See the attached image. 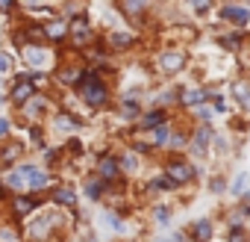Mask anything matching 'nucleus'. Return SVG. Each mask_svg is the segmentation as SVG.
I'll list each match as a JSON object with an SVG mask.
<instances>
[{"mask_svg":"<svg viewBox=\"0 0 250 242\" xmlns=\"http://www.w3.org/2000/svg\"><path fill=\"white\" fill-rule=\"evenodd\" d=\"M83 97H85V103H91V106H103V103H106V86L97 83L94 77H88V83L83 86Z\"/></svg>","mask_w":250,"mask_h":242,"instance_id":"nucleus-1","label":"nucleus"},{"mask_svg":"<svg viewBox=\"0 0 250 242\" xmlns=\"http://www.w3.org/2000/svg\"><path fill=\"white\" fill-rule=\"evenodd\" d=\"M165 177H168L174 186H180V183H188V180L194 177V169H191L188 163H168Z\"/></svg>","mask_w":250,"mask_h":242,"instance_id":"nucleus-2","label":"nucleus"},{"mask_svg":"<svg viewBox=\"0 0 250 242\" xmlns=\"http://www.w3.org/2000/svg\"><path fill=\"white\" fill-rule=\"evenodd\" d=\"M21 177L30 183V189H42V186H47V174L39 171L36 166H21Z\"/></svg>","mask_w":250,"mask_h":242,"instance_id":"nucleus-3","label":"nucleus"},{"mask_svg":"<svg viewBox=\"0 0 250 242\" xmlns=\"http://www.w3.org/2000/svg\"><path fill=\"white\" fill-rule=\"evenodd\" d=\"M159 65H162L165 71H180V68L186 65V56H183V53H177V50H168V53H162Z\"/></svg>","mask_w":250,"mask_h":242,"instance_id":"nucleus-4","label":"nucleus"},{"mask_svg":"<svg viewBox=\"0 0 250 242\" xmlns=\"http://www.w3.org/2000/svg\"><path fill=\"white\" fill-rule=\"evenodd\" d=\"M224 18H227V21H235V24H247V21H250V12H247L244 6H227V9H224Z\"/></svg>","mask_w":250,"mask_h":242,"instance_id":"nucleus-5","label":"nucleus"},{"mask_svg":"<svg viewBox=\"0 0 250 242\" xmlns=\"http://www.w3.org/2000/svg\"><path fill=\"white\" fill-rule=\"evenodd\" d=\"M21 151H24V148H21L18 142H9V145H6L3 151H0V160H3V166H9V163H15V160L21 157Z\"/></svg>","mask_w":250,"mask_h":242,"instance_id":"nucleus-6","label":"nucleus"},{"mask_svg":"<svg viewBox=\"0 0 250 242\" xmlns=\"http://www.w3.org/2000/svg\"><path fill=\"white\" fill-rule=\"evenodd\" d=\"M53 201H59V204H74V201H77V192H74L71 186H59V189H53Z\"/></svg>","mask_w":250,"mask_h":242,"instance_id":"nucleus-7","label":"nucleus"},{"mask_svg":"<svg viewBox=\"0 0 250 242\" xmlns=\"http://www.w3.org/2000/svg\"><path fill=\"white\" fill-rule=\"evenodd\" d=\"M97 171H100V177H106V180H112V177H118V163L115 160H103L100 166H97Z\"/></svg>","mask_w":250,"mask_h":242,"instance_id":"nucleus-8","label":"nucleus"},{"mask_svg":"<svg viewBox=\"0 0 250 242\" xmlns=\"http://www.w3.org/2000/svg\"><path fill=\"white\" fill-rule=\"evenodd\" d=\"M142 124H145V127H162V124H165V112H159V109L147 112V115L142 118Z\"/></svg>","mask_w":250,"mask_h":242,"instance_id":"nucleus-9","label":"nucleus"},{"mask_svg":"<svg viewBox=\"0 0 250 242\" xmlns=\"http://www.w3.org/2000/svg\"><path fill=\"white\" fill-rule=\"evenodd\" d=\"M44 33H47L50 39H62V36L68 33V24H65V21H53V24L44 27Z\"/></svg>","mask_w":250,"mask_h":242,"instance_id":"nucleus-10","label":"nucleus"},{"mask_svg":"<svg viewBox=\"0 0 250 242\" xmlns=\"http://www.w3.org/2000/svg\"><path fill=\"white\" fill-rule=\"evenodd\" d=\"M209 236H212V224H209V221H197V224H194V239H197V242H206Z\"/></svg>","mask_w":250,"mask_h":242,"instance_id":"nucleus-11","label":"nucleus"},{"mask_svg":"<svg viewBox=\"0 0 250 242\" xmlns=\"http://www.w3.org/2000/svg\"><path fill=\"white\" fill-rule=\"evenodd\" d=\"M12 97H15V100H30V97H33V86H30V83H18L15 92H12Z\"/></svg>","mask_w":250,"mask_h":242,"instance_id":"nucleus-12","label":"nucleus"},{"mask_svg":"<svg viewBox=\"0 0 250 242\" xmlns=\"http://www.w3.org/2000/svg\"><path fill=\"white\" fill-rule=\"evenodd\" d=\"M209 139H212V130H209V127H203V130H197V136H194V148H197V151H206V145H209Z\"/></svg>","mask_w":250,"mask_h":242,"instance_id":"nucleus-13","label":"nucleus"},{"mask_svg":"<svg viewBox=\"0 0 250 242\" xmlns=\"http://www.w3.org/2000/svg\"><path fill=\"white\" fill-rule=\"evenodd\" d=\"M56 127H59V130H77L80 121L71 118V115H59V118H56Z\"/></svg>","mask_w":250,"mask_h":242,"instance_id":"nucleus-14","label":"nucleus"},{"mask_svg":"<svg viewBox=\"0 0 250 242\" xmlns=\"http://www.w3.org/2000/svg\"><path fill=\"white\" fill-rule=\"evenodd\" d=\"M30 210H36V201H30V198H15V213H18V216H27Z\"/></svg>","mask_w":250,"mask_h":242,"instance_id":"nucleus-15","label":"nucleus"},{"mask_svg":"<svg viewBox=\"0 0 250 242\" xmlns=\"http://www.w3.org/2000/svg\"><path fill=\"white\" fill-rule=\"evenodd\" d=\"M47 227H50V221H47V218H42V221H36V224L30 227V233H33L36 239H42V236L47 233Z\"/></svg>","mask_w":250,"mask_h":242,"instance_id":"nucleus-16","label":"nucleus"},{"mask_svg":"<svg viewBox=\"0 0 250 242\" xmlns=\"http://www.w3.org/2000/svg\"><path fill=\"white\" fill-rule=\"evenodd\" d=\"M203 97H206V95H203L200 89H188V92L183 95V100H186V103H200Z\"/></svg>","mask_w":250,"mask_h":242,"instance_id":"nucleus-17","label":"nucleus"},{"mask_svg":"<svg viewBox=\"0 0 250 242\" xmlns=\"http://www.w3.org/2000/svg\"><path fill=\"white\" fill-rule=\"evenodd\" d=\"M112 45H115V48H124V45H133V36H127V33H112Z\"/></svg>","mask_w":250,"mask_h":242,"instance_id":"nucleus-18","label":"nucleus"},{"mask_svg":"<svg viewBox=\"0 0 250 242\" xmlns=\"http://www.w3.org/2000/svg\"><path fill=\"white\" fill-rule=\"evenodd\" d=\"M80 77H83V71H74V68H68L65 74H59L62 83H80Z\"/></svg>","mask_w":250,"mask_h":242,"instance_id":"nucleus-19","label":"nucleus"},{"mask_svg":"<svg viewBox=\"0 0 250 242\" xmlns=\"http://www.w3.org/2000/svg\"><path fill=\"white\" fill-rule=\"evenodd\" d=\"M247 183H250V174H238V177H235V183H232V192H235V195H238V192H244V186H247Z\"/></svg>","mask_w":250,"mask_h":242,"instance_id":"nucleus-20","label":"nucleus"},{"mask_svg":"<svg viewBox=\"0 0 250 242\" xmlns=\"http://www.w3.org/2000/svg\"><path fill=\"white\" fill-rule=\"evenodd\" d=\"M171 186H174V183H171L168 177H159V180H153V183H150V189H156V192H162V189H171Z\"/></svg>","mask_w":250,"mask_h":242,"instance_id":"nucleus-21","label":"nucleus"},{"mask_svg":"<svg viewBox=\"0 0 250 242\" xmlns=\"http://www.w3.org/2000/svg\"><path fill=\"white\" fill-rule=\"evenodd\" d=\"M27 59H30L33 65H42V62H44V53H42V50H27Z\"/></svg>","mask_w":250,"mask_h":242,"instance_id":"nucleus-22","label":"nucleus"},{"mask_svg":"<svg viewBox=\"0 0 250 242\" xmlns=\"http://www.w3.org/2000/svg\"><path fill=\"white\" fill-rule=\"evenodd\" d=\"M124 169H127V171H136V169H139V160H136L133 154H127V157H124Z\"/></svg>","mask_w":250,"mask_h":242,"instance_id":"nucleus-23","label":"nucleus"},{"mask_svg":"<svg viewBox=\"0 0 250 242\" xmlns=\"http://www.w3.org/2000/svg\"><path fill=\"white\" fill-rule=\"evenodd\" d=\"M229 242H247V233H244L241 227H235V230L229 233Z\"/></svg>","mask_w":250,"mask_h":242,"instance_id":"nucleus-24","label":"nucleus"},{"mask_svg":"<svg viewBox=\"0 0 250 242\" xmlns=\"http://www.w3.org/2000/svg\"><path fill=\"white\" fill-rule=\"evenodd\" d=\"M165 139H168V127H165V124H162V127H156V142H159V145H162V142H165Z\"/></svg>","mask_w":250,"mask_h":242,"instance_id":"nucleus-25","label":"nucleus"},{"mask_svg":"<svg viewBox=\"0 0 250 242\" xmlns=\"http://www.w3.org/2000/svg\"><path fill=\"white\" fill-rule=\"evenodd\" d=\"M100 192H103V186H100V183H94V180H91V183H88V195H91V198H97V195H100Z\"/></svg>","mask_w":250,"mask_h":242,"instance_id":"nucleus-26","label":"nucleus"},{"mask_svg":"<svg viewBox=\"0 0 250 242\" xmlns=\"http://www.w3.org/2000/svg\"><path fill=\"white\" fill-rule=\"evenodd\" d=\"M6 133H9V121L0 118V136H6Z\"/></svg>","mask_w":250,"mask_h":242,"instance_id":"nucleus-27","label":"nucleus"},{"mask_svg":"<svg viewBox=\"0 0 250 242\" xmlns=\"http://www.w3.org/2000/svg\"><path fill=\"white\" fill-rule=\"evenodd\" d=\"M3 71H9V59H6L3 53H0V74H3Z\"/></svg>","mask_w":250,"mask_h":242,"instance_id":"nucleus-28","label":"nucleus"},{"mask_svg":"<svg viewBox=\"0 0 250 242\" xmlns=\"http://www.w3.org/2000/svg\"><path fill=\"white\" fill-rule=\"evenodd\" d=\"M238 42H241V39H238V36H229V39H224V45H227V48H235V45H238Z\"/></svg>","mask_w":250,"mask_h":242,"instance_id":"nucleus-29","label":"nucleus"},{"mask_svg":"<svg viewBox=\"0 0 250 242\" xmlns=\"http://www.w3.org/2000/svg\"><path fill=\"white\" fill-rule=\"evenodd\" d=\"M9 183H12V186H15V189H18V186H21V183H24V177H21V174H12V177H9Z\"/></svg>","mask_w":250,"mask_h":242,"instance_id":"nucleus-30","label":"nucleus"},{"mask_svg":"<svg viewBox=\"0 0 250 242\" xmlns=\"http://www.w3.org/2000/svg\"><path fill=\"white\" fill-rule=\"evenodd\" d=\"M168 216H171L168 210H156V218H159V221H168Z\"/></svg>","mask_w":250,"mask_h":242,"instance_id":"nucleus-31","label":"nucleus"},{"mask_svg":"<svg viewBox=\"0 0 250 242\" xmlns=\"http://www.w3.org/2000/svg\"><path fill=\"white\" fill-rule=\"evenodd\" d=\"M124 6H127V9H130V12H139V9H142V6H145V3H124Z\"/></svg>","mask_w":250,"mask_h":242,"instance_id":"nucleus-32","label":"nucleus"},{"mask_svg":"<svg viewBox=\"0 0 250 242\" xmlns=\"http://www.w3.org/2000/svg\"><path fill=\"white\" fill-rule=\"evenodd\" d=\"M91 242H97V239H91Z\"/></svg>","mask_w":250,"mask_h":242,"instance_id":"nucleus-33","label":"nucleus"}]
</instances>
